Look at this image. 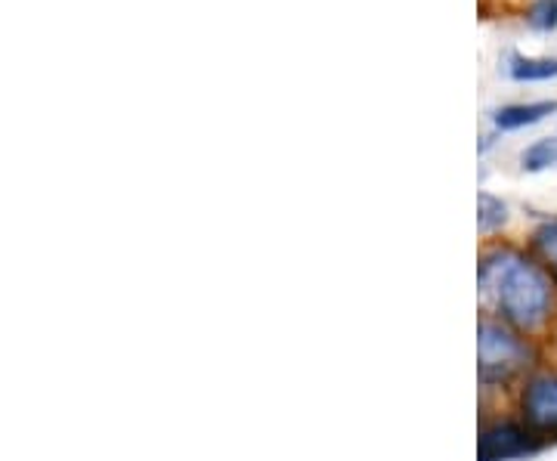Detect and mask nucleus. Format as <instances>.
<instances>
[{"instance_id": "1a4fd4ad", "label": "nucleus", "mask_w": 557, "mask_h": 461, "mask_svg": "<svg viewBox=\"0 0 557 461\" xmlns=\"http://www.w3.org/2000/svg\"><path fill=\"white\" fill-rule=\"evenodd\" d=\"M508 223V204L490 192H480L478 201V226L480 233H496L498 226Z\"/></svg>"}, {"instance_id": "0eeeda50", "label": "nucleus", "mask_w": 557, "mask_h": 461, "mask_svg": "<svg viewBox=\"0 0 557 461\" xmlns=\"http://www.w3.org/2000/svg\"><path fill=\"white\" fill-rule=\"evenodd\" d=\"M520 167L527 174H542L557 167V137H542L520 152Z\"/></svg>"}, {"instance_id": "39448f33", "label": "nucleus", "mask_w": 557, "mask_h": 461, "mask_svg": "<svg viewBox=\"0 0 557 461\" xmlns=\"http://www.w3.org/2000/svg\"><path fill=\"white\" fill-rule=\"evenodd\" d=\"M555 112L557 100L511 102V105H502V109L493 112V124H496L498 130H523V127H533V124L545 121Z\"/></svg>"}, {"instance_id": "9d476101", "label": "nucleus", "mask_w": 557, "mask_h": 461, "mask_svg": "<svg viewBox=\"0 0 557 461\" xmlns=\"http://www.w3.org/2000/svg\"><path fill=\"white\" fill-rule=\"evenodd\" d=\"M527 25L539 35L557 32V0H533V7L527 13Z\"/></svg>"}, {"instance_id": "423d86ee", "label": "nucleus", "mask_w": 557, "mask_h": 461, "mask_svg": "<svg viewBox=\"0 0 557 461\" xmlns=\"http://www.w3.org/2000/svg\"><path fill=\"white\" fill-rule=\"evenodd\" d=\"M505 72H508V78L518 80V84L552 80L557 78V60H552V57H523V53H511Z\"/></svg>"}, {"instance_id": "7ed1b4c3", "label": "nucleus", "mask_w": 557, "mask_h": 461, "mask_svg": "<svg viewBox=\"0 0 557 461\" xmlns=\"http://www.w3.org/2000/svg\"><path fill=\"white\" fill-rule=\"evenodd\" d=\"M523 424L542 437H557V375H533L520 394Z\"/></svg>"}, {"instance_id": "20e7f679", "label": "nucleus", "mask_w": 557, "mask_h": 461, "mask_svg": "<svg viewBox=\"0 0 557 461\" xmlns=\"http://www.w3.org/2000/svg\"><path fill=\"white\" fill-rule=\"evenodd\" d=\"M539 449V437L527 424L498 422L480 434V461L527 459Z\"/></svg>"}, {"instance_id": "6e6552de", "label": "nucleus", "mask_w": 557, "mask_h": 461, "mask_svg": "<svg viewBox=\"0 0 557 461\" xmlns=\"http://www.w3.org/2000/svg\"><path fill=\"white\" fill-rule=\"evenodd\" d=\"M533 248H536L539 261L552 273V279L557 285V217L539 223L536 233H533Z\"/></svg>"}, {"instance_id": "f257e3e1", "label": "nucleus", "mask_w": 557, "mask_h": 461, "mask_svg": "<svg viewBox=\"0 0 557 461\" xmlns=\"http://www.w3.org/2000/svg\"><path fill=\"white\" fill-rule=\"evenodd\" d=\"M480 303L520 335L542 332L557 307L552 273L518 248H493L478 266Z\"/></svg>"}, {"instance_id": "f03ea898", "label": "nucleus", "mask_w": 557, "mask_h": 461, "mask_svg": "<svg viewBox=\"0 0 557 461\" xmlns=\"http://www.w3.org/2000/svg\"><path fill=\"white\" fill-rule=\"evenodd\" d=\"M536 360L533 347L527 338L515 332L511 325L493 320H480L478 325V369L480 382L486 387L493 384L515 382Z\"/></svg>"}]
</instances>
